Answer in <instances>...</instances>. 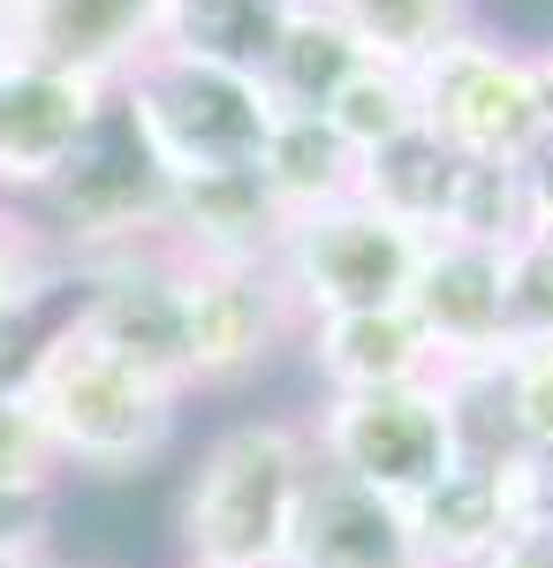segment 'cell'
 <instances>
[{
    "label": "cell",
    "mask_w": 553,
    "mask_h": 568,
    "mask_svg": "<svg viewBox=\"0 0 553 568\" xmlns=\"http://www.w3.org/2000/svg\"><path fill=\"white\" fill-rule=\"evenodd\" d=\"M8 372L31 394V409L46 417L69 478H107V485L144 478L174 447V433H182V402L190 394L160 387L137 364H122L114 349H99L69 311L46 334H31V349Z\"/></svg>",
    "instance_id": "cell-1"
},
{
    "label": "cell",
    "mask_w": 553,
    "mask_h": 568,
    "mask_svg": "<svg viewBox=\"0 0 553 568\" xmlns=\"http://www.w3.org/2000/svg\"><path fill=\"white\" fill-rule=\"evenodd\" d=\"M311 433L303 417H235L220 425L174 500V561L198 568H281L289 530L311 493Z\"/></svg>",
    "instance_id": "cell-2"
},
{
    "label": "cell",
    "mask_w": 553,
    "mask_h": 568,
    "mask_svg": "<svg viewBox=\"0 0 553 568\" xmlns=\"http://www.w3.org/2000/svg\"><path fill=\"white\" fill-rule=\"evenodd\" d=\"M114 106L168 182L213 175V168H258V144L273 130V99L258 77L182 61L168 45H152L114 84Z\"/></svg>",
    "instance_id": "cell-3"
},
{
    "label": "cell",
    "mask_w": 553,
    "mask_h": 568,
    "mask_svg": "<svg viewBox=\"0 0 553 568\" xmlns=\"http://www.w3.org/2000/svg\"><path fill=\"white\" fill-rule=\"evenodd\" d=\"M23 220L39 227V243L61 258V273H84L99 258H122V251H152L160 243V227H168V175L137 144L122 106H107V122L91 130V144L61 168L53 190H39L23 205Z\"/></svg>",
    "instance_id": "cell-4"
},
{
    "label": "cell",
    "mask_w": 553,
    "mask_h": 568,
    "mask_svg": "<svg viewBox=\"0 0 553 568\" xmlns=\"http://www.w3.org/2000/svg\"><path fill=\"white\" fill-rule=\"evenodd\" d=\"M418 114L425 130L463 160H531L553 136V99L539 84L531 45H509L501 31L470 23L463 39L425 53L418 69Z\"/></svg>",
    "instance_id": "cell-5"
},
{
    "label": "cell",
    "mask_w": 553,
    "mask_h": 568,
    "mask_svg": "<svg viewBox=\"0 0 553 568\" xmlns=\"http://www.w3.org/2000/svg\"><path fill=\"white\" fill-rule=\"evenodd\" d=\"M425 243L432 235L386 220L380 205H364V197H349V205L289 220L273 273L289 281V296H296L303 318L380 311V304H410V281H418V265H425Z\"/></svg>",
    "instance_id": "cell-6"
},
{
    "label": "cell",
    "mask_w": 553,
    "mask_h": 568,
    "mask_svg": "<svg viewBox=\"0 0 553 568\" xmlns=\"http://www.w3.org/2000/svg\"><path fill=\"white\" fill-rule=\"evenodd\" d=\"M319 470L356 478L386 500H418L440 470H455V439L440 417V387H372V394H319L303 417Z\"/></svg>",
    "instance_id": "cell-7"
},
{
    "label": "cell",
    "mask_w": 553,
    "mask_h": 568,
    "mask_svg": "<svg viewBox=\"0 0 553 568\" xmlns=\"http://www.w3.org/2000/svg\"><path fill=\"white\" fill-rule=\"evenodd\" d=\"M182 265V349L190 394H228L258 379L303 334V311L273 265Z\"/></svg>",
    "instance_id": "cell-8"
},
{
    "label": "cell",
    "mask_w": 553,
    "mask_h": 568,
    "mask_svg": "<svg viewBox=\"0 0 553 568\" xmlns=\"http://www.w3.org/2000/svg\"><path fill=\"white\" fill-rule=\"evenodd\" d=\"M77 281V304L69 318L84 326L99 349H114L122 364H137L144 379L190 394V349H182V265L168 243L152 251H122V258H99Z\"/></svg>",
    "instance_id": "cell-9"
},
{
    "label": "cell",
    "mask_w": 553,
    "mask_h": 568,
    "mask_svg": "<svg viewBox=\"0 0 553 568\" xmlns=\"http://www.w3.org/2000/svg\"><path fill=\"white\" fill-rule=\"evenodd\" d=\"M114 84L77 77V69H46V61H16L0 77V205H31L39 190L61 182V168L91 144L107 122Z\"/></svg>",
    "instance_id": "cell-10"
},
{
    "label": "cell",
    "mask_w": 553,
    "mask_h": 568,
    "mask_svg": "<svg viewBox=\"0 0 553 568\" xmlns=\"http://www.w3.org/2000/svg\"><path fill=\"white\" fill-rule=\"evenodd\" d=\"M289 213L273 205V190L258 182V168H213V175L168 182V243L190 265H273L281 258Z\"/></svg>",
    "instance_id": "cell-11"
},
{
    "label": "cell",
    "mask_w": 553,
    "mask_h": 568,
    "mask_svg": "<svg viewBox=\"0 0 553 568\" xmlns=\"http://www.w3.org/2000/svg\"><path fill=\"white\" fill-rule=\"evenodd\" d=\"M303 372L319 379V394H372V387H418L440 372L425 326L410 318V304H380V311H326L303 318L296 334Z\"/></svg>",
    "instance_id": "cell-12"
},
{
    "label": "cell",
    "mask_w": 553,
    "mask_h": 568,
    "mask_svg": "<svg viewBox=\"0 0 553 568\" xmlns=\"http://www.w3.org/2000/svg\"><path fill=\"white\" fill-rule=\"evenodd\" d=\"M160 45V0H23L16 53L46 69H77L99 84H122Z\"/></svg>",
    "instance_id": "cell-13"
},
{
    "label": "cell",
    "mask_w": 553,
    "mask_h": 568,
    "mask_svg": "<svg viewBox=\"0 0 553 568\" xmlns=\"http://www.w3.org/2000/svg\"><path fill=\"white\" fill-rule=\"evenodd\" d=\"M281 568H418L410 516H402V500H386L372 485L311 470Z\"/></svg>",
    "instance_id": "cell-14"
},
{
    "label": "cell",
    "mask_w": 553,
    "mask_h": 568,
    "mask_svg": "<svg viewBox=\"0 0 553 568\" xmlns=\"http://www.w3.org/2000/svg\"><path fill=\"white\" fill-rule=\"evenodd\" d=\"M410 318L425 326L440 364L509 349V304H501V258L470 243H425V265L410 281Z\"/></svg>",
    "instance_id": "cell-15"
},
{
    "label": "cell",
    "mask_w": 553,
    "mask_h": 568,
    "mask_svg": "<svg viewBox=\"0 0 553 568\" xmlns=\"http://www.w3.org/2000/svg\"><path fill=\"white\" fill-rule=\"evenodd\" d=\"M402 516H410L418 568H485V554H493L515 524L509 470L455 463V470H440L418 500H402Z\"/></svg>",
    "instance_id": "cell-16"
},
{
    "label": "cell",
    "mask_w": 553,
    "mask_h": 568,
    "mask_svg": "<svg viewBox=\"0 0 553 568\" xmlns=\"http://www.w3.org/2000/svg\"><path fill=\"white\" fill-rule=\"evenodd\" d=\"M303 0H160V45L265 84V61Z\"/></svg>",
    "instance_id": "cell-17"
},
{
    "label": "cell",
    "mask_w": 553,
    "mask_h": 568,
    "mask_svg": "<svg viewBox=\"0 0 553 568\" xmlns=\"http://www.w3.org/2000/svg\"><path fill=\"white\" fill-rule=\"evenodd\" d=\"M356 175H364V160L341 144V130L326 114H273V130L258 144V182L273 190V205L289 220L349 205L356 197Z\"/></svg>",
    "instance_id": "cell-18"
},
{
    "label": "cell",
    "mask_w": 553,
    "mask_h": 568,
    "mask_svg": "<svg viewBox=\"0 0 553 568\" xmlns=\"http://www.w3.org/2000/svg\"><path fill=\"white\" fill-rule=\"evenodd\" d=\"M372 53L356 45V31L341 23L334 8H296L281 45H273V61H265V99H273V114H326L334 91Z\"/></svg>",
    "instance_id": "cell-19"
},
{
    "label": "cell",
    "mask_w": 553,
    "mask_h": 568,
    "mask_svg": "<svg viewBox=\"0 0 553 568\" xmlns=\"http://www.w3.org/2000/svg\"><path fill=\"white\" fill-rule=\"evenodd\" d=\"M432 387H440V417H448V439H455V463L509 470L515 455H523L515 402H509V349L455 356V364L432 372Z\"/></svg>",
    "instance_id": "cell-20"
},
{
    "label": "cell",
    "mask_w": 553,
    "mask_h": 568,
    "mask_svg": "<svg viewBox=\"0 0 553 568\" xmlns=\"http://www.w3.org/2000/svg\"><path fill=\"white\" fill-rule=\"evenodd\" d=\"M455 168H463V152H448V144L418 122L410 136H394V144H380V152H364L356 197H364V205H380L386 220H402V227L432 235V227H440V213H448Z\"/></svg>",
    "instance_id": "cell-21"
},
{
    "label": "cell",
    "mask_w": 553,
    "mask_h": 568,
    "mask_svg": "<svg viewBox=\"0 0 553 568\" xmlns=\"http://www.w3.org/2000/svg\"><path fill=\"white\" fill-rule=\"evenodd\" d=\"M531 235V197H523V168L515 160H463L448 213L432 227V243H470V251H515Z\"/></svg>",
    "instance_id": "cell-22"
},
{
    "label": "cell",
    "mask_w": 553,
    "mask_h": 568,
    "mask_svg": "<svg viewBox=\"0 0 553 568\" xmlns=\"http://www.w3.org/2000/svg\"><path fill=\"white\" fill-rule=\"evenodd\" d=\"M341 23L356 31V45L372 61L418 69L425 53H440L448 39H463L470 23H477V0H349Z\"/></svg>",
    "instance_id": "cell-23"
},
{
    "label": "cell",
    "mask_w": 553,
    "mask_h": 568,
    "mask_svg": "<svg viewBox=\"0 0 553 568\" xmlns=\"http://www.w3.org/2000/svg\"><path fill=\"white\" fill-rule=\"evenodd\" d=\"M326 122H334L341 144L364 160V152H380V144H394V136H410L425 122V114H418V77L394 69V61H364V69L334 91Z\"/></svg>",
    "instance_id": "cell-24"
},
{
    "label": "cell",
    "mask_w": 553,
    "mask_h": 568,
    "mask_svg": "<svg viewBox=\"0 0 553 568\" xmlns=\"http://www.w3.org/2000/svg\"><path fill=\"white\" fill-rule=\"evenodd\" d=\"M61 447L46 433V417L31 409V394L16 387V372H0V500L16 508H53L61 493Z\"/></svg>",
    "instance_id": "cell-25"
},
{
    "label": "cell",
    "mask_w": 553,
    "mask_h": 568,
    "mask_svg": "<svg viewBox=\"0 0 553 568\" xmlns=\"http://www.w3.org/2000/svg\"><path fill=\"white\" fill-rule=\"evenodd\" d=\"M61 281H69V273H61V258L39 243V227L16 213V205H0V342L39 318V304Z\"/></svg>",
    "instance_id": "cell-26"
},
{
    "label": "cell",
    "mask_w": 553,
    "mask_h": 568,
    "mask_svg": "<svg viewBox=\"0 0 553 568\" xmlns=\"http://www.w3.org/2000/svg\"><path fill=\"white\" fill-rule=\"evenodd\" d=\"M501 304H509V342H553V235H523L501 251Z\"/></svg>",
    "instance_id": "cell-27"
},
{
    "label": "cell",
    "mask_w": 553,
    "mask_h": 568,
    "mask_svg": "<svg viewBox=\"0 0 553 568\" xmlns=\"http://www.w3.org/2000/svg\"><path fill=\"white\" fill-rule=\"evenodd\" d=\"M509 402L523 455H553V342H509Z\"/></svg>",
    "instance_id": "cell-28"
},
{
    "label": "cell",
    "mask_w": 553,
    "mask_h": 568,
    "mask_svg": "<svg viewBox=\"0 0 553 568\" xmlns=\"http://www.w3.org/2000/svg\"><path fill=\"white\" fill-rule=\"evenodd\" d=\"M485 568H553V524H509V538L485 554Z\"/></svg>",
    "instance_id": "cell-29"
},
{
    "label": "cell",
    "mask_w": 553,
    "mask_h": 568,
    "mask_svg": "<svg viewBox=\"0 0 553 568\" xmlns=\"http://www.w3.org/2000/svg\"><path fill=\"white\" fill-rule=\"evenodd\" d=\"M523 197H531V227L553 235V136L523 160Z\"/></svg>",
    "instance_id": "cell-30"
},
{
    "label": "cell",
    "mask_w": 553,
    "mask_h": 568,
    "mask_svg": "<svg viewBox=\"0 0 553 568\" xmlns=\"http://www.w3.org/2000/svg\"><path fill=\"white\" fill-rule=\"evenodd\" d=\"M46 554H53L46 530H31V538H0V568H46Z\"/></svg>",
    "instance_id": "cell-31"
},
{
    "label": "cell",
    "mask_w": 553,
    "mask_h": 568,
    "mask_svg": "<svg viewBox=\"0 0 553 568\" xmlns=\"http://www.w3.org/2000/svg\"><path fill=\"white\" fill-rule=\"evenodd\" d=\"M31 530H53V508H16V500H0V538H31Z\"/></svg>",
    "instance_id": "cell-32"
},
{
    "label": "cell",
    "mask_w": 553,
    "mask_h": 568,
    "mask_svg": "<svg viewBox=\"0 0 553 568\" xmlns=\"http://www.w3.org/2000/svg\"><path fill=\"white\" fill-rule=\"evenodd\" d=\"M531 61H539V84H546V99H553V39L531 45Z\"/></svg>",
    "instance_id": "cell-33"
},
{
    "label": "cell",
    "mask_w": 553,
    "mask_h": 568,
    "mask_svg": "<svg viewBox=\"0 0 553 568\" xmlns=\"http://www.w3.org/2000/svg\"><path fill=\"white\" fill-rule=\"evenodd\" d=\"M16 61H23V53H16V31H0V77H8Z\"/></svg>",
    "instance_id": "cell-34"
},
{
    "label": "cell",
    "mask_w": 553,
    "mask_h": 568,
    "mask_svg": "<svg viewBox=\"0 0 553 568\" xmlns=\"http://www.w3.org/2000/svg\"><path fill=\"white\" fill-rule=\"evenodd\" d=\"M16 16H23V0H0V31H16Z\"/></svg>",
    "instance_id": "cell-35"
},
{
    "label": "cell",
    "mask_w": 553,
    "mask_h": 568,
    "mask_svg": "<svg viewBox=\"0 0 553 568\" xmlns=\"http://www.w3.org/2000/svg\"><path fill=\"white\" fill-rule=\"evenodd\" d=\"M46 568H91V561H61V554H46Z\"/></svg>",
    "instance_id": "cell-36"
},
{
    "label": "cell",
    "mask_w": 553,
    "mask_h": 568,
    "mask_svg": "<svg viewBox=\"0 0 553 568\" xmlns=\"http://www.w3.org/2000/svg\"><path fill=\"white\" fill-rule=\"evenodd\" d=\"M303 8H334V16H341V8H349V0H303Z\"/></svg>",
    "instance_id": "cell-37"
},
{
    "label": "cell",
    "mask_w": 553,
    "mask_h": 568,
    "mask_svg": "<svg viewBox=\"0 0 553 568\" xmlns=\"http://www.w3.org/2000/svg\"><path fill=\"white\" fill-rule=\"evenodd\" d=\"M174 568H198V561H174Z\"/></svg>",
    "instance_id": "cell-38"
}]
</instances>
